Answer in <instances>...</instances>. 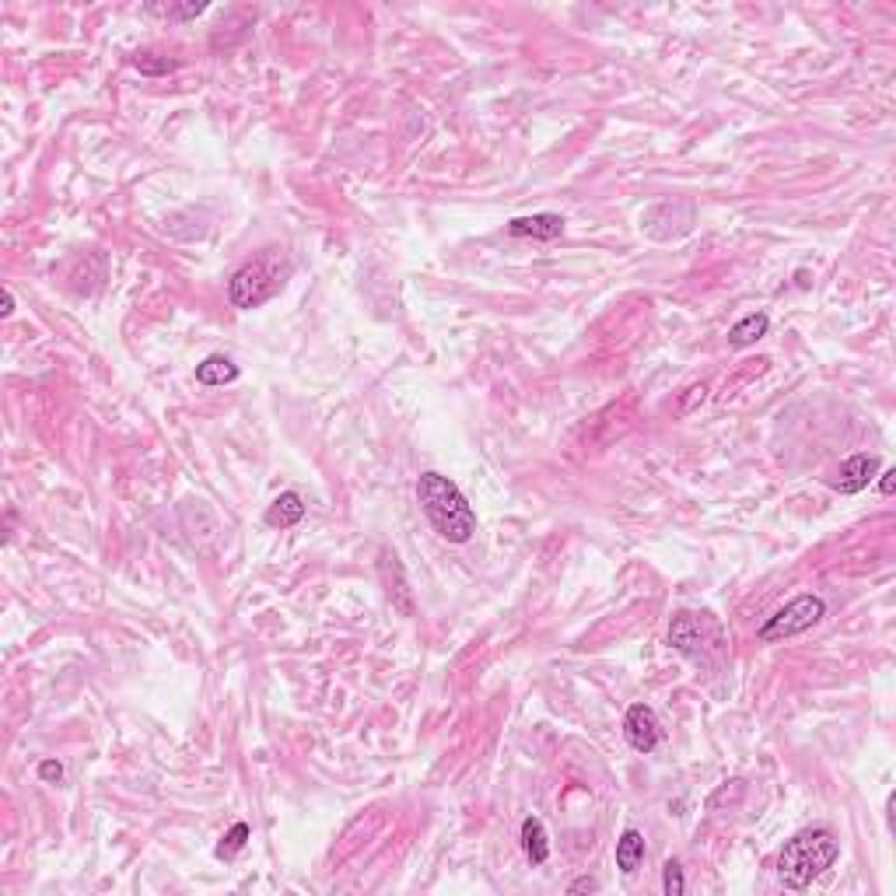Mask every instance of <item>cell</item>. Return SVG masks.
<instances>
[{
	"instance_id": "obj_1",
	"label": "cell",
	"mask_w": 896,
	"mask_h": 896,
	"mask_svg": "<svg viewBox=\"0 0 896 896\" xmlns=\"http://www.w3.org/2000/svg\"><path fill=\"white\" fill-rule=\"evenodd\" d=\"M417 498L427 522L435 525L441 540L448 543H469L477 532V511L469 508L466 494L456 483L441 473H424L417 483Z\"/></svg>"
},
{
	"instance_id": "obj_2",
	"label": "cell",
	"mask_w": 896,
	"mask_h": 896,
	"mask_svg": "<svg viewBox=\"0 0 896 896\" xmlns=\"http://www.w3.org/2000/svg\"><path fill=\"white\" fill-rule=\"evenodd\" d=\"M837 855H840V844L827 827L802 830L792 840H785V848L777 855V879L788 890H809L816 879L834 865Z\"/></svg>"
},
{
	"instance_id": "obj_3",
	"label": "cell",
	"mask_w": 896,
	"mask_h": 896,
	"mask_svg": "<svg viewBox=\"0 0 896 896\" xmlns=\"http://www.w3.org/2000/svg\"><path fill=\"white\" fill-rule=\"evenodd\" d=\"M288 277H291V259L284 256V249H263L259 256H252L246 267H238V270L231 273L228 280V301L235 309H259V305H267L273 294L284 291V284H288Z\"/></svg>"
},
{
	"instance_id": "obj_4",
	"label": "cell",
	"mask_w": 896,
	"mask_h": 896,
	"mask_svg": "<svg viewBox=\"0 0 896 896\" xmlns=\"http://www.w3.org/2000/svg\"><path fill=\"white\" fill-rule=\"evenodd\" d=\"M823 617H827V603H823L819 596H795L792 603L781 606L771 620L756 630V638H760L764 645H771V641H785V638H795V634L813 630Z\"/></svg>"
},
{
	"instance_id": "obj_5",
	"label": "cell",
	"mask_w": 896,
	"mask_h": 896,
	"mask_svg": "<svg viewBox=\"0 0 896 896\" xmlns=\"http://www.w3.org/2000/svg\"><path fill=\"white\" fill-rule=\"evenodd\" d=\"M624 735L630 743V750L651 753L662 743V725H659V714L648 708V704H634L624 718Z\"/></svg>"
},
{
	"instance_id": "obj_6",
	"label": "cell",
	"mask_w": 896,
	"mask_h": 896,
	"mask_svg": "<svg viewBox=\"0 0 896 896\" xmlns=\"http://www.w3.org/2000/svg\"><path fill=\"white\" fill-rule=\"evenodd\" d=\"M876 473H879V459L869 456V452H858V456L848 459L827 483H830L834 490H840V494H861V490L876 480Z\"/></svg>"
},
{
	"instance_id": "obj_7",
	"label": "cell",
	"mask_w": 896,
	"mask_h": 896,
	"mask_svg": "<svg viewBox=\"0 0 896 896\" xmlns=\"http://www.w3.org/2000/svg\"><path fill=\"white\" fill-rule=\"evenodd\" d=\"M669 645L676 648L680 655L687 659H701L704 651V627L693 613H676L672 624H669Z\"/></svg>"
},
{
	"instance_id": "obj_8",
	"label": "cell",
	"mask_w": 896,
	"mask_h": 896,
	"mask_svg": "<svg viewBox=\"0 0 896 896\" xmlns=\"http://www.w3.org/2000/svg\"><path fill=\"white\" fill-rule=\"evenodd\" d=\"M508 235L515 238H540V242H553L564 235V217L561 214H532V217H515L508 221Z\"/></svg>"
},
{
	"instance_id": "obj_9",
	"label": "cell",
	"mask_w": 896,
	"mask_h": 896,
	"mask_svg": "<svg viewBox=\"0 0 896 896\" xmlns=\"http://www.w3.org/2000/svg\"><path fill=\"white\" fill-rule=\"evenodd\" d=\"M301 519H305V501H301V494H294V490L277 494L273 504L267 508V525L270 529H291Z\"/></svg>"
},
{
	"instance_id": "obj_10",
	"label": "cell",
	"mask_w": 896,
	"mask_h": 896,
	"mask_svg": "<svg viewBox=\"0 0 896 896\" xmlns=\"http://www.w3.org/2000/svg\"><path fill=\"white\" fill-rule=\"evenodd\" d=\"M641 861H645V837L638 830H624L617 840V869L624 876H634L641 869Z\"/></svg>"
},
{
	"instance_id": "obj_11",
	"label": "cell",
	"mask_w": 896,
	"mask_h": 896,
	"mask_svg": "<svg viewBox=\"0 0 896 896\" xmlns=\"http://www.w3.org/2000/svg\"><path fill=\"white\" fill-rule=\"evenodd\" d=\"M238 378V364L228 361L225 354H210L207 361L196 364V382L200 385H228Z\"/></svg>"
},
{
	"instance_id": "obj_12",
	"label": "cell",
	"mask_w": 896,
	"mask_h": 896,
	"mask_svg": "<svg viewBox=\"0 0 896 896\" xmlns=\"http://www.w3.org/2000/svg\"><path fill=\"white\" fill-rule=\"evenodd\" d=\"M522 851H525V858H529L532 865H543V861L550 858V840H546V830H543L540 819H532V816L522 823Z\"/></svg>"
},
{
	"instance_id": "obj_13",
	"label": "cell",
	"mask_w": 896,
	"mask_h": 896,
	"mask_svg": "<svg viewBox=\"0 0 896 896\" xmlns=\"http://www.w3.org/2000/svg\"><path fill=\"white\" fill-rule=\"evenodd\" d=\"M767 330H771V319H767L764 312H753V315L739 319V322L732 326L729 343H732V347H750V343H756L760 336H767Z\"/></svg>"
},
{
	"instance_id": "obj_14",
	"label": "cell",
	"mask_w": 896,
	"mask_h": 896,
	"mask_svg": "<svg viewBox=\"0 0 896 896\" xmlns=\"http://www.w3.org/2000/svg\"><path fill=\"white\" fill-rule=\"evenodd\" d=\"M249 837H252L249 823H235L228 834L221 837V844H217V858L231 861V858H235L238 851H242V848H246V840H249Z\"/></svg>"
},
{
	"instance_id": "obj_15",
	"label": "cell",
	"mask_w": 896,
	"mask_h": 896,
	"mask_svg": "<svg viewBox=\"0 0 896 896\" xmlns=\"http://www.w3.org/2000/svg\"><path fill=\"white\" fill-rule=\"evenodd\" d=\"M662 890L666 896H683L687 893V879H683V865L676 858H669L666 869H662Z\"/></svg>"
},
{
	"instance_id": "obj_16",
	"label": "cell",
	"mask_w": 896,
	"mask_h": 896,
	"mask_svg": "<svg viewBox=\"0 0 896 896\" xmlns=\"http://www.w3.org/2000/svg\"><path fill=\"white\" fill-rule=\"evenodd\" d=\"M147 11H151V15H165V18L189 21V18H200V15L207 11V4H186V7H158V4H151Z\"/></svg>"
},
{
	"instance_id": "obj_17",
	"label": "cell",
	"mask_w": 896,
	"mask_h": 896,
	"mask_svg": "<svg viewBox=\"0 0 896 896\" xmlns=\"http://www.w3.org/2000/svg\"><path fill=\"white\" fill-rule=\"evenodd\" d=\"M39 777H42V781H49V785H60V781H63V764H60V760H42Z\"/></svg>"
},
{
	"instance_id": "obj_18",
	"label": "cell",
	"mask_w": 896,
	"mask_h": 896,
	"mask_svg": "<svg viewBox=\"0 0 896 896\" xmlns=\"http://www.w3.org/2000/svg\"><path fill=\"white\" fill-rule=\"evenodd\" d=\"M567 893H599V882H596V879H588V876H582V879H574V882L567 886Z\"/></svg>"
},
{
	"instance_id": "obj_19",
	"label": "cell",
	"mask_w": 896,
	"mask_h": 896,
	"mask_svg": "<svg viewBox=\"0 0 896 896\" xmlns=\"http://www.w3.org/2000/svg\"><path fill=\"white\" fill-rule=\"evenodd\" d=\"M893 490H896V469H886L882 480H879V494H882V498H890Z\"/></svg>"
},
{
	"instance_id": "obj_20",
	"label": "cell",
	"mask_w": 896,
	"mask_h": 896,
	"mask_svg": "<svg viewBox=\"0 0 896 896\" xmlns=\"http://www.w3.org/2000/svg\"><path fill=\"white\" fill-rule=\"evenodd\" d=\"M137 67H141V70H147V74H165V70H172V67H175V63H172V60H162V63L137 60Z\"/></svg>"
},
{
	"instance_id": "obj_21",
	"label": "cell",
	"mask_w": 896,
	"mask_h": 896,
	"mask_svg": "<svg viewBox=\"0 0 896 896\" xmlns=\"http://www.w3.org/2000/svg\"><path fill=\"white\" fill-rule=\"evenodd\" d=\"M704 396H708V385H693V389H690V399L683 403V414H690V410H693V403H697V399L704 403Z\"/></svg>"
},
{
	"instance_id": "obj_22",
	"label": "cell",
	"mask_w": 896,
	"mask_h": 896,
	"mask_svg": "<svg viewBox=\"0 0 896 896\" xmlns=\"http://www.w3.org/2000/svg\"><path fill=\"white\" fill-rule=\"evenodd\" d=\"M11 312H15V294H11V288H4V309H0V315L7 319Z\"/></svg>"
}]
</instances>
